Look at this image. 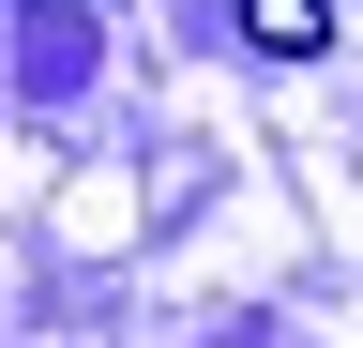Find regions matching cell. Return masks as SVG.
Instances as JSON below:
<instances>
[{"mask_svg": "<svg viewBox=\"0 0 363 348\" xmlns=\"http://www.w3.org/2000/svg\"><path fill=\"white\" fill-rule=\"evenodd\" d=\"M242 30H257L272 61H303V46H318V30H333V16H318V0H242Z\"/></svg>", "mask_w": 363, "mask_h": 348, "instance_id": "obj_1", "label": "cell"}]
</instances>
